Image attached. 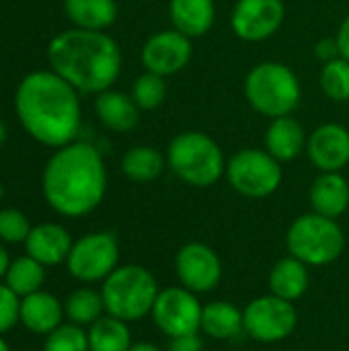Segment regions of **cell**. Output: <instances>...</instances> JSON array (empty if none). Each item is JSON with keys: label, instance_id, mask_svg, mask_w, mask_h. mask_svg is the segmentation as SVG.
Returning a JSON list of instances; mask_svg holds the SVG:
<instances>
[{"label": "cell", "instance_id": "obj_7", "mask_svg": "<svg viewBox=\"0 0 349 351\" xmlns=\"http://www.w3.org/2000/svg\"><path fill=\"white\" fill-rule=\"evenodd\" d=\"M286 249L288 255L300 259L309 267H325L344 255L346 232L337 220L309 212L288 226Z\"/></svg>", "mask_w": 349, "mask_h": 351}, {"label": "cell", "instance_id": "obj_26", "mask_svg": "<svg viewBox=\"0 0 349 351\" xmlns=\"http://www.w3.org/2000/svg\"><path fill=\"white\" fill-rule=\"evenodd\" d=\"M130 323L119 321L111 315H103L99 321H95L88 329V350L91 351H130L132 331L128 327Z\"/></svg>", "mask_w": 349, "mask_h": 351}, {"label": "cell", "instance_id": "obj_34", "mask_svg": "<svg viewBox=\"0 0 349 351\" xmlns=\"http://www.w3.org/2000/svg\"><path fill=\"white\" fill-rule=\"evenodd\" d=\"M315 56L319 62L327 64L335 58H341V51H339V43H337V37H323L315 43Z\"/></svg>", "mask_w": 349, "mask_h": 351}, {"label": "cell", "instance_id": "obj_41", "mask_svg": "<svg viewBox=\"0 0 349 351\" xmlns=\"http://www.w3.org/2000/svg\"><path fill=\"white\" fill-rule=\"evenodd\" d=\"M0 197H2V187H0Z\"/></svg>", "mask_w": 349, "mask_h": 351}, {"label": "cell", "instance_id": "obj_35", "mask_svg": "<svg viewBox=\"0 0 349 351\" xmlns=\"http://www.w3.org/2000/svg\"><path fill=\"white\" fill-rule=\"evenodd\" d=\"M167 351H204L202 333H189V335H181V337H171Z\"/></svg>", "mask_w": 349, "mask_h": 351}, {"label": "cell", "instance_id": "obj_36", "mask_svg": "<svg viewBox=\"0 0 349 351\" xmlns=\"http://www.w3.org/2000/svg\"><path fill=\"white\" fill-rule=\"evenodd\" d=\"M337 43H339V51H341V58L349 60V14L341 21L339 29H337Z\"/></svg>", "mask_w": 349, "mask_h": 351}, {"label": "cell", "instance_id": "obj_12", "mask_svg": "<svg viewBox=\"0 0 349 351\" xmlns=\"http://www.w3.org/2000/svg\"><path fill=\"white\" fill-rule=\"evenodd\" d=\"M284 19V0H237L230 14V27L239 39L247 43H261L282 29Z\"/></svg>", "mask_w": 349, "mask_h": 351}, {"label": "cell", "instance_id": "obj_17", "mask_svg": "<svg viewBox=\"0 0 349 351\" xmlns=\"http://www.w3.org/2000/svg\"><path fill=\"white\" fill-rule=\"evenodd\" d=\"M64 302L45 290L21 298L19 323L35 335H49L64 323Z\"/></svg>", "mask_w": 349, "mask_h": 351}, {"label": "cell", "instance_id": "obj_25", "mask_svg": "<svg viewBox=\"0 0 349 351\" xmlns=\"http://www.w3.org/2000/svg\"><path fill=\"white\" fill-rule=\"evenodd\" d=\"M167 169V156L154 146H134L121 158V173L134 183H152Z\"/></svg>", "mask_w": 349, "mask_h": 351}, {"label": "cell", "instance_id": "obj_28", "mask_svg": "<svg viewBox=\"0 0 349 351\" xmlns=\"http://www.w3.org/2000/svg\"><path fill=\"white\" fill-rule=\"evenodd\" d=\"M43 282H45V265H41L39 261H35L29 255L16 257L14 261H10L6 276H4V284L19 298L41 290Z\"/></svg>", "mask_w": 349, "mask_h": 351}, {"label": "cell", "instance_id": "obj_33", "mask_svg": "<svg viewBox=\"0 0 349 351\" xmlns=\"http://www.w3.org/2000/svg\"><path fill=\"white\" fill-rule=\"evenodd\" d=\"M19 308L21 298L6 284H0V335L19 325Z\"/></svg>", "mask_w": 349, "mask_h": 351}, {"label": "cell", "instance_id": "obj_8", "mask_svg": "<svg viewBox=\"0 0 349 351\" xmlns=\"http://www.w3.org/2000/svg\"><path fill=\"white\" fill-rule=\"evenodd\" d=\"M224 177L239 195L265 199L280 189L284 169L265 148H243L226 160Z\"/></svg>", "mask_w": 349, "mask_h": 351}, {"label": "cell", "instance_id": "obj_20", "mask_svg": "<svg viewBox=\"0 0 349 351\" xmlns=\"http://www.w3.org/2000/svg\"><path fill=\"white\" fill-rule=\"evenodd\" d=\"M95 113L99 121L115 134H128L140 121V107L136 105L132 95L113 88H107L97 95Z\"/></svg>", "mask_w": 349, "mask_h": 351}, {"label": "cell", "instance_id": "obj_19", "mask_svg": "<svg viewBox=\"0 0 349 351\" xmlns=\"http://www.w3.org/2000/svg\"><path fill=\"white\" fill-rule=\"evenodd\" d=\"M309 202L313 212L341 218L349 210V181L341 173H321L309 189Z\"/></svg>", "mask_w": 349, "mask_h": 351}, {"label": "cell", "instance_id": "obj_29", "mask_svg": "<svg viewBox=\"0 0 349 351\" xmlns=\"http://www.w3.org/2000/svg\"><path fill=\"white\" fill-rule=\"evenodd\" d=\"M130 95L136 101V105L140 107V111H154L167 101V95H169L167 78L144 70L134 80Z\"/></svg>", "mask_w": 349, "mask_h": 351}, {"label": "cell", "instance_id": "obj_6", "mask_svg": "<svg viewBox=\"0 0 349 351\" xmlns=\"http://www.w3.org/2000/svg\"><path fill=\"white\" fill-rule=\"evenodd\" d=\"M158 292L160 288L154 274L138 263L119 265L105 282H101L105 313L125 323H136L148 317Z\"/></svg>", "mask_w": 349, "mask_h": 351}, {"label": "cell", "instance_id": "obj_16", "mask_svg": "<svg viewBox=\"0 0 349 351\" xmlns=\"http://www.w3.org/2000/svg\"><path fill=\"white\" fill-rule=\"evenodd\" d=\"M23 245L29 257H33L45 267H56L60 263H66L74 241L68 228H64L62 224L43 222L31 228Z\"/></svg>", "mask_w": 349, "mask_h": 351}, {"label": "cell", "instance_id": "obj_21", "mask_svg": "<svg viewBox=\"0 0 349 351\" xmlns=\"http://www.w3.org/2000/svg\"><path fill=\"white\" fill-rule=\"evenodd\" d=\"M267 286H269L272 294H276L284 300H290V302H298L309 292L311 267L292 255L282 257L269 269Z\"/></svg>", "mask_w": 349, "mask_h": 351}, {"label": "cell", "instance_id": "obj_38", "mask_svg": "<svg viewBox=\"0 0 349 351\" xmlns=\"http://www.w3.org/2000/svg\"><path fill=\"white\" fill-rule=\"evenodd\" d=\"M130 351H163L156 343H150V341H138V343H134L132 346V350Z\"/></svg>", "mask_w": 349, "mask_h": 351}, {"label": "cell", "instance_id": "obj_37", "mask_svg": "<svg viewBox=\"0 0 349 351\" xmlns=\"http://www.w3.org/2000/svg\"><path fill=\"white\" fill-rule=\"evenodd\" d=\"M10 265V257H8V251L4 249V245L0 243V280H4L6 276V269Z\"/></svg>", "mask_w": 349, "mask_h": 351}, {"label": "cell", "instance_id": "obj_3", "mask_svg": "<svg viewBox=\"0 0 349 351\" xmlns=\"http://www.w3.org/2000/svg\"><path fill=\"white\" fill-rule=\"evenodd\" d=\"M49 68L78 93L99 95L121 74V49L105 31L66 29L47 45Z\"/></svg>", "mask_w": 349, "mask_h": 351}, {"label": "cell", "instance_id": "obj_27", "mask_svg": "<svg viewBox=\"0 0 349 351\" xmlns=\"http://www.w3.org/2000/svg\"><path fill=\"white\" fill-rule=\"evenodd\" d=\"M64 315L68 323L88 329L95 321H99L105 313V302L101 290L93 288H78L64 300Z\"/></svg>", "mask_w": 349, "mask_h": 351}, {"label": "cell", "instance_id": "obj_9", "mask_svg": "<svg viewBox=\"0 0 349 351\" xmlns=\"http://www.w3.org/2000/svg\"><path fill=\"white\" fill-rule=\"evenodd\" d=\"M68 274L82 284L105 282L119 267V243L109 230L82 234L66 259Z\"/></svg>", "mask_w": 349, "mask_h": 351}, {"label": "cell", "instance_id": "obj_39", "mask_svg": "<svg viewBox=\"0 0 349 351\" xmlns=\"http://www.w3.org/2000/svg\"><path fill=\"white\" fill-rule=\"evenodd\" d=\"M6 142V125H4V121L0 119V146Z\"/></svg>", "mask_w": 349, "mask_h": 351}, {"label": "cell", "instance_id": "obj_15", "mask_svg": "<svg viewBox=\"0 0 349 351\" xmlns=\"http://www.w3.org/2000/svg\"><path fill=\"white\" fill-rule=\"evenodd\" d=\"M306 156L321 173H341L349 165V130L341 123H321L306 140Z\"/></svg>", "mask_w": 349, "mask_h": 351}, {"label": "cell", "instance_id": "obj_22", "mask_svg": "<svg viewBox=\"0 0 349 351\" xmlns=\"http://www.w3.org/2000/svg\"><path fill=\"white\" fill-rule=\"evenodd\" d=\"M169 16L173 29L189 39L204 37L216 21L214 0H169Z\"/></svg>", "mask_w": 349, "mask_h": 351}, {"label": "cell", "instance_id": "obj_30", "mask_svg": "<svg viewBox=\"0 0 349 351\" xmlns=\"http://www.w3.org/2000/svg\"><path fill=\"white\" fill-rule=\"evenodd\" d=\"M319 84L327 99L335 103L349 101V60L335 58L323 64L319 74Z\"/></svg>", "mask_w": 349, "mask_h": 351}, {"label": "cell", "instance_id": "obj_32", "mask_svg": "<svg viewBox=\"0 0 349 351\" xmlns=\"http://www.w3.org/2000/svg\"><path fill=\"white\" fill-rule=\"evenodd\" d=\"M31 228L33 226H31L29 218L21 210H16V208L0 210V241L2 243H10V245L25 243Z\"/></svg>", "mask_w": 349, "mask_h": 351}, {"label": "cell", "instance_id": "obj_23", "mask_svg": "<svg viewBox=\"0 0 349 351\" xmlns=\"http://www.w3.org/2000/svg\"><path fill=\"white\" fill-rule=\"evenodd\" d=\"M200 333L216 341H230L241 337L245 333L243 311L228 300H212L204 304Z\"/></svg>", "mask_w": 349, "mask_h": 351}, {"label": "cell", "instance_id": "obj_24", "mask_svg": "<svg viewBox=\"0 0 349 351\" xmlns=\"http://www.w3.org/2000/svg\"><path fill=\"white\" fill-rule=\"evenodd\" d=\"M64 12L76 29L105 31L117 21L119 6L117 0H64Z\"/></svg>", "mask_w": 349, "mask_h": 351}, {"label": "cell", "instance_id": "obj_11", "mask_svg": "<svg viewBox=\"0 0 349 351\" xmlns=\"http://www.w3.org/2000/svg\"><path fill=\"white\" fill-rule=\"evenodd\" d=\"M202 311L204 304L200 302V294L183 286H169L158 292L150 317L156 329L171 339L189 333H200Z\"/></svg>", "mask_w": 349, "mask_h": 351}, {"label": "cell", "instance_id": "obj_14", "mask_svg": "<svg viewBox=\"0 0 349 351\" xmlns=\"http://www.w3.org/2000/svg\"><path fill=\"white\" fill-rule=\"evenodd\" d=\"M193 56L191 39L177 29H163L152 33L140 51V62L146 72H154L158 76H173L187 68Z\"/></svg>", "mask_w": 349, "mask_h": 351}, {"label": "cell", "instance_id": "obj_4", "mask_svg": "<svg viewBox=\"0 0 349 351\" xmlns=\"http://www.w3.org/2000/svg\"><path fill=\"white\" fill-rule=\"evenodd\" d=\"M167 167L189 187L206 189L226 173V158L220 144L206 132L187 130L177 134L167 148Z\"/></svg>", "mask_w": 349, "mask_h": 351}, {"label": "cell", "instance_id": "obj_5", "mask_svg": "<svg viewBox=\"0 0 349 351\" xmlns=\"http://www.w3.org/2000/svg\"><path fill=\"white\" fill-rule=\"evenodd\" d=\"M245 99L263 117L292 115L302 99L298 74L282 62H259L245 76Z\"/></svg>", "mask_w": 349, "mask_h": 351}, {"label": "cell", "instance_id": "obj_31", "mask_svg": "<svg viewBox=\"0 0 349 351\" xmlns=\"http://www.w3.org/2000/svg\"><path fill=\"white\" fill-rule=\"evenodd\" d=\"M43 351H91L86 329L74 323H62L56 331L45 335Z\"/></svg>", "mask_w": 349, "mask_h": 351}, {"label": "cell", "instance_id": "obj_18", "mask_svg": "<svg viewBox=\"0 0 349 351\" xmlns=\"http://www.w3.org/2000/svg\"><path fill=\"white\" fill-rule=\"evenodd\" d=\"M306 140L309 136L304 134L302 123L292 115L269 119V125L263 136L265 150L282 165L298 158L306 150Z\"/></svg>", "mask_w": 349, "mask_h": 351}, {"label": "cell", "instance_id": "obj_1", "mask_svg": "<svg viewBox=\"0 0 349 351\" xmlns=\"http://www.w3.org/2000/svg\"><path fill=\"white\" fill-rule=\"evenodd\" d=\"M80 93L49 70L29 72L14 90V111L23 130L39 144L62 148L76 140L82 123Z\"/></svg>", "mask_w": 349, "mask_h": 351}, {"label": "cell", "instance_id": "obj_40", "mask_svg": "<svg viewBox=\"0 0 349 351\" xmlns=\"http://www.w3.org/2000/svg\"><path fill=\"white\" fill-rule=\"evenodd\" d=\"M0 351H12L10 350V346L6 343V339H4L2 335H0Z\"/></svg>", "mask_w": 349, "mask_h": 351}, {"label": "cell", "instance_id": "obj_2", "mask_svg": "<svg viewBox=\"0 0 349 351\" xmlns=\"http://www.w3.org/2000/svg\"><path fill=\"white\" fill-rule=\"evenodd\" d=\"M41 191L47 206L60 216H88L107 193V167L101 152L80 140L56 148L43 169Z\"/></svg>", "mask_w": 349, "mask_h": 351}, {"label": "cell", "instance_id": "obj_10", "mask_svg": "<svg viewBox=\"0 0 349 351\" xmlns=\"http://www.w3.org/2000/svg\"><path fill=\"white\" fill-rule=\"evenodd\" d=\"M245 335L257 343H280L288 339L298 327L296 304L276 294H263L253 298L243 308Z\"/></svg>", "mask_w": 349, "mask_h": 351}, {"label": "cell", "instance_id": "obj_13", "mask_svg": "<svg viewBox=\"0 0 349 351\" xmlns=\"http://www.w3.org/2000/svg\"><path fill=\"white\" fill-rule=\"evenodd\" d=\"M179 284L195 294H210L222 280V261L206 243H185L175 255Z\"/></svg>", "mask_w": 349, "mask_h": 351}]
</instances>
